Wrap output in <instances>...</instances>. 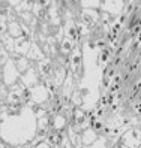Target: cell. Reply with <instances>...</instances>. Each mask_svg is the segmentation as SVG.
<instances>
[{
	"mask_svg": "<svg viewBox=\"0 0 141 148\" xmlns=\"http://www.w3.org/2000/svg\"><path fill=\"white\" fill-rule=\"evenodd\" d=\"M32 43L33 42L27 36H23V38L15 39V54H18V56H27V53H29L30 48H32Z\"/></svg>",
	"mask_w": 141,
	"mask_h": 148,
	"instance_id": "52a82bcc",
	"label": "cell"
},
{
	"mask_svg": "<svg viewBox=\"0 0 141 148\" xmlns=\"http://www.w3.org/2000/svg\"><path fill=\"white\" fill-rule=\"evenodd\" d=\"M2 48H5L11 56L15 54V39L8 33H2Z\"/></svg>",
	"mask_w": 141,
	"mask_h": 148,
	"instance_id": "7c38bea8",
	"label": "cell"
},
{
	"mask_svg": "<svg viewBox=\"0 0 141 148\" xmlns=\"http://www.w3.org/2000/svg\"><path fill=\"white\" fill-rule=\"evenodd\" d=\"M80 135H81V142H83L86 147H90V145L96 141V139L99 138V133L96 132L92 126H90L89 129H86L84 132H81Z\"/></svg>",
	"mask_w": 141,
	"mask_h": 148,
	"instance_id": "30bf717a",
	"label": "cell"
},
{
	"mask_svg": "<svg viewBox=\"0 0 141 148\" xmlns=\"http://www.w3.org/2000/svg\"><path fill=\"white\" fill-rule=\"evenodd\" d=\"M8 34L12 36L14 39H18V38H23L24 36V29H23V24L18 21V20H14V21H9L8 23Z\"/></svg>",
	"mask_w": 141,
	"mask_h": 148,
	"instance_id": "ba28073f",
	"label": "cell"
},
{
	"mask_svg": "<svg viewBox=\"0 0 141 148\" xmlns=\"http://www.w3.org/2000/svg\"><path fill=\"white\" fill-rule=\"evenodd\" d=\"M12 58H14V62H15V64H17V67H18V71H20V73L23 75V73H26L29 71V69L32 67V62L26 57V56H11Z\"/></svg>",
	"mask_w": 141,
	"mask_h": 148,
	"instance_id": "8fae6325",
	"label": "cell"
},
{
	"mask_svg": "<svg viewBox=\"0 0 141 148\" xmlns=\"http://www.w3.org/2000/svg\"><path fill=\"white\" fill-rule=\"evenodd\" d=\"M38 135V115L35 108L24 105L18 109H2L0 136L2 142L11 147H26L33 144Z\"/></svg>",
	"mask_w": 141,
	"mask_h": 148,
	"instance_id": "6da1fadb",
	"label": "cell"
},
{
	"mask_svg": "<svg viewBox=\"0 0 141 148\" xmlns=\"http://www.w3.org/2000/svg\"><path fill=\"white\" fill-rule=\"evenodd\" d=\"M2 84H5L8 88L12 85H15L17 82H20L21 79V73L18 71V67H17L14 58L11 57V60L8 62L6 64L2 66Z\"/></svg>",
	"mask_w": 141,
	"mask_h": 148,
	"instance_id": "3957f363",
	"label": "cell"
},
{
	"mask_svg": "<svg viewBox=\"0 0 141 148\" xmlns=\"http://www.w3.org/2000/svg\"><path fill=\"white\" fill-rule=\"evenodd\" d=\"M119 141L122 144H125L128 148H140L141 147V127L140 126H131L120 136Z\"/></svg>",
	"mask_w": 141,
	"mask_h": 148,
	"instance_id": "277c9868",
	"label": "cell"
},
{
	"mask_svg": "<svg viewBox=\"0 0 141 148\" xmlns=\"http://www.w3.org/2000/svg\"><path fill=\"white\" fill-rule=\"evenodd\" d=\"M26 57H27L30 62H36V63H39V62H42L44 58H47V54L44 53L42 48L38 45L36 42H33V43H32V48H30V51L27 53V56H26Z\"/></svg>",
	"mask_w": 141,
	"mask_h": 148,
	"instance_id": "9c48e42d",
	"label": "cell"
},
{
	"mask_svg": "<svg viewBox=\"0 0 141 148\" xmlns=\"http://www.w3.org/2000/svg\"><path fill=\"white\" fill-rule=\"evenodd\" d=\"M89 148H113V142L110 141V138L99 135V138L89 147Z\"/></svg>",
	"mask_w": 141,
	"mask_h": 148,
	"instance_id": "4fadbf2b",
	"label": "cell"
},
{
	"mask_svg": "<svg viewBox=\"0 0 141 148\" xmlns=\"http://www.w3.org/2000/svg\"><path fill=\"white\" fill-rule=\"evenodd\" d=\"M92 115L83 108H75L72 112V117H70V123L69 126L72 127L77 133L84 132L86 129H89L92 126Z\"/></svg>",
	"mask_w": 141,
	"mask_h": 148,
	"instance_id": "7a4b0ae2",
	"label": "cell"
},
{
	"mask_svg": "<svg viewBox=\"0 0 141 148\" xmlns=\"http://www.w3.org/2000/svg\"><path fill=\"white\" fill-rule=\"evenodd\" d=\"M140 148H141V147H140Z\"/></svg>",
	"mask_w": 141,
	"mask_h": 148,
	"instance_id": "e0dca14e",
	"label": "cell"
},
{
	"mask_svg": "<svg viewBox=\"0 0 141 148\" xmlns=\"http://www.w3.org/2000/svg\"><path fill=\"white\" fill-rule=\"evenodd\" d=\"M74 148H89V147H86V145H84L83 142H78V144H77V145H75Z\"/></svg>",
	"mask_w": 141,
	"mask_h": 148,
	"instance_id": "2e32d148",
	"label": "cell"
},
{
	"mask_svg": "<svg viewBox=\"0 0 141 148\" xmlns=\"http://www.w3.org/2000/svg\"><path fill=\"white\" fill-rule=\"evenodd\" d=\"M113 148H128V147H126L125 144H122L120 141H117L116 144H114V145H113Z\"/></svg>",
	"mask_w": 141,
	"mask_h": 148,
	"instance_id": "9a60e30c",
	"label": "cell"
},
{
	"mask_svg": "<svg viewBox=\"0 0 141 148\" xmlns=\"http://www.w3.org/2000/svg\"><path fill=\"white\" fill-rule=\"evenodd\" d=\"M41 78H42V76H41L39 71H38V67L32 66L27 72L21 75V79H20V81L24 84L26 88H32V87L41 84Z\"/></svg>",
	"mask_w": 141,
	"mask_h": 148,
	"instance_id": "8992f818",
	"label": "cell"
},
{
	"mask_svg": "<svg viewBox=\"0 0 141 148\" xmlns=\"http://www.w3.org/2000/svg\"><path fill=\"white\" fill-rule=\"evenodd\" d=\"M33 148H53V147L48 144V141H41L38 144H33Z\"/></svg>",
	"mask_w": 141,
	"mask_h": 148,
	"instance_id": "5bb4252c",
	"label": "cell"
},
{
	"mask_svg": "<svg viewBox=\"0 0 141 148\" xmlns=\"http://www.w3.org/2000/svg\"><path fill=\"white\" fill-rule=\"evenodd\" d=\"M125 11V2H113V0H104L102 2V8H101V12L110 15L111 18H119V15L123 14Z\"/></svg>",
	"mask_w": 141,
	"mask_h": 148,
	"instance_id": "5b68a950",
	"label": "cell"
}]
</instances>
